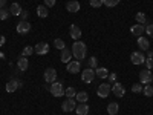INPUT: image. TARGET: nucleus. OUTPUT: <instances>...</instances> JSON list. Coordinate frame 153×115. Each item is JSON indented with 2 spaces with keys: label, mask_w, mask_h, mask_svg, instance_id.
<instances>
[{
  "label": "nucleus",
  "mask_w": 153,
  "mask_h": 115,
  "mask_svg": "<svg viewBox=\"0 0 153 115\" xmlns=\"http://www.w3.org/2000/svg\"><path fill=\"white\" fill-rule=\"evenodd\" d=\"M72 55L78 61L84 60L86 58V45L83 42H80V40L74 42V45H72Z\"/></svg>",
  "instance_id": "obj_1"
},
{
  "label": "nucleus",
  "mask_w": 153,
  "mask_h": 115,
  "mask_svg": "<svg viewBox=\"0 0 153 115\" xmlns=\"http://www.w3.org/2000/svg\"><path fill=\"white\" fill-rule=\"evenodd\" d=\"M153 81V75L150 69H144L139 72V83L141 84H150Z\"/></svg>",
  "instance_id": "obj_2"
},
{
  "label": "nucleus",
  "mask_w": 153,
  "mask_h": 115,
  "mask_svg": "<svg viewBox=\"0 0 153 115\" xmlns=\"http://www.w3.org/2000/svg\"><path fill=\"white\" fill-rule=\"evenodd\" d=\"M110 92H112V86H110L109 83H101V84L98 86V89H97V94H98V97H101V98L109 97Z\"/></svg>",
  "instance_id": "obj_3"
},
{
  "label": "nucleus",
  "mask_w": 153,
  "mask_h": 115,
  "mask_svg": "<svg viewBox=\"0 0 153 115\" xmlns=\"http://www.w3.org/2000/svg\"><path fill=\"white\" fill-rule=\"evenodd\" d=\"M51 94H52L54 97H61V95H65V87H63L61 83L54 81L52 86H51Z\"/></svg>",
  "instance_id": "obj_4"
},
{
  "label": "nucleus",
  "mask_w": 153,
  "mask_h": 115,
  "mask_svg": "<svg viewBox=\"0 0 153 115\" xmlns=\"http://www.w3.org/2000/svg\"><path fill=\"white\" fill-rule=\"evenodd\" d=\"M34 52L38 54V55H46L49 52V45L46 42H42V43H37L34 46Z\"/></svg>",
  "instance_id": "obj_5"
},
{
  "label": "nucleus",
  "mask_w": 153,
  "mask_h": 115,
  "mask_svg": "<svg viewBox=\"0 0 153 115\" xmlns=\"http://www.w3.org/2000/svg\"><path fill=\"white\" fill-rule=\"evenodd\" d=\"M55 80H57V71H55L54 68H48V69L45 71V81L52 84Z\"/></svg>",
  "instance_id": "obj_6"
},
{
  "label": "nucleus",
  "mask_w": 153,
  "mask_h": 115,
  "mask_svg": "<svg viewBox=\"0 0 153 115\" xmlns=\"http://www.w3.org/2000/svg\"><path fill=\"white\" fill-rule=\"evenodd\" d=\"M95 78V69H91V68H87L86 71H83L81 74V80L84 83H92Z\"/></svg>",
  "instance_id": "obj_7"
},
{
  "label": "nucleus",
  "mask_w": 153,
  "mask_h": 115,
  "mask_svg": "<svg viewBox=\"0 0 153 115\" xmlns=\"http://www.w3.org/2000/svg\"><path fill=\"white\" fill-rule=\"evenodd\" d=\"M31 31V23L26 20H20L17 25V32L19 34H28Z\"/></svg>",
  "instance_id": "obj_8"
},
{
  "label": "nucleus",
  "mask_w": 153,
  "mask_h": 115,
  "mask_svg": "<svg viewBox=\"0 0 153 115\" xmlns=\"http://www.w3.org/2000/svg\"><path fill=\"white\" fill-rule=\"evenodd\" d=\"M75 108H76V103H75L74 98H68L65 103L61 105L63 112H72V111H75Z\"/></svg>",
  "instance_id": "obj_9"
},
{
  "label": "nucleus",
  "mask_w": 153,
  "mask_h": 115,
  "mask_svg": "<svg viewBox=\"0 0 153 115\" xmlns=\"http://www.w3.org/2000/svg\"><path fill=\"white\" fill-rule=\"evenodd\" d=\"M130 60H132L133 65H143V63H146V57H144V54H143V52H138V51L130 55Z\"/></svg>",
  "instance_id": "obj_10"
},
{
  "label": "nucleus",
  "mask_w": 153,
  "mask_h": 115,
  "mask_svg": "<svg viewBox=\"0 0 153 115\" xmlns=\"http://www.w3.org/2000/svg\"><path fill=\"white\" fill-rule=\"evenodd\" d=\"M112 91H113V95H115V97H118V98L124 97V94H126V89H124V86H123L121 83H113Z\"/></svg>",
  "instance_id": "obj_11"
},
{
  "label": "nucleus",
  "mask_w": 153,
  "mask_h": 115,
  "mask_svg": "<svg viewBox=\"0 0 153 115\" xmlns=\"http://www.w3.org/2000/svg\"><path fill=\"white\" fill-rule=\"evenodd\" d=\"M22 81L20 80H9L8 83H6V91L8 92H16L19 87H22Z\"/></svg>",
  "instance_id": "obj_12"
},
{
  "label": "nucleus",
  "mask_w": 153,
  "mask_h": 115,
  "mask_svg": "<svg viewBox=\"0 0 153 115\" xmlns=\"http://www.w3.org/2000/svg\"><path fill=\"white\" fill-rule=\"evenodd\" d=\"M80 69H81V61L74 60V61H69V63H68V72H71V74H76Z\"/></svg>",
  "instance_id": "obj_13"
},
{
  "label": "nucleus",
  "mask_w": 153,
  "mask_h": 115,
  "mask_svg": "<svg viewBox=\"0 0 153 115\" xmlns=\"http://www.w3.org/2000/svg\"><path fill=\"white\" fill-rule=\"evenodd\" d=\"M138 46L141 51H149L150 49V43H149V38L147 37H138Z\"/></svg>",
  "instance_id": "obj_14"
},
{
  "label": "nucleus",
  "mask_w": 153,
  "mask_h": 115,
  "mask_svg": "<svg viewBox=\"0 0 153 115\" xmlns=\"http://www.w3.org/2000/svg\"><path fill=\"white\" fill-rule=\"evenodd\" d=\"M130 32L133 34V35H136V37H141L144 32H146V26H144V25H135V26H132L130 28Z\"/></svg>",
  "instance_id": "obj_15"
},
{
  "label": "nucleus",
  "mask_w": 153,
  "mask_h": 115,
  "mask_svg": "<svg viewBox=\"0 0 153 115\" xmlns=\"http://www.w3.org/2000/svg\"><path fill=\"white\" fill-rule=\"evenodd\" d=\"M69 34H71V37L74 38L75 42H76V40H80V37L83 35V34H81V29H80L78 26H76V25H72V26H71Z\"/></svg>",
  "instance_id": "obj_16"
},
{
  "label": "nucleus",
  "mask_w": 153,
  "mask_h": 115,
  "mask_svg": "<svg viewBox=\"0 0 153 115\" xmlns=\"http://www.w3.org/2000/svg\"><path fill=\"white\" fill-rule=\"evenodd\" d=\"M71 58H72V51H71V49H68V48L61 49V61L68 65V63L71 61Z\"/></svg>",
  "instance_id": "obj_17"
},
{
  "label": "nucleus",
  "mask_w": 153,
  "mask_h": 115,
  "mask_svg": "<svg viewBox=\"0 0 153 115\" xmlns=\"http://www.w3.org/2000/svg\"><path fill=\"white\" fill-rule=\"evenodd\" d=\"M17 66L20 71H26L28 66H29V61H28V57H25V55H20L19 61H17Z\"/></svg>",
  "instance_id": "obj_18"
},
{
  "label": "nucleus",
  "mask_w": 153,
  "mask_h": 115,
  "mask_svg": "<svg viewBox=\"0 0 153 115\" xmlns=\"http://www.w3.org/2000/svg\"><path fill=\"white\" fill-rule=\"evenodd\" d=\"M66 9L69 12H78L80 11V3L76 2V0H71V2L66 5Z\"/></svg>",
  "instance_id": "obj_19"
},
{
  "label": "nucleus",
  "mask_w": 153,
  "mask_h": 115,
  "mask_svg": "<svg viewBox=\"0 0 153 115\" xmlns=\"http://www.w3.org/2000/svg\"><path fill=\"white\" fill-rule=\"evenodd\" d=\"M37 16L42 17V19H46L49 16V11H48V6L46 5H40L37 6Z\"/></svg>",
  "instance_id": "obj_20"
},
{
  "label": "nucleus",
  "mask_w": 153,
  "mask_h": 115,
  "mask_svg": "<svg viewBox=\"0 0 153 115\" xmlns=\"http://www.w3.org/2000/svg\"><path fill=\"white\" fill-rule=\"evenodd\" d=\"M75 111H76V115H87L89 114V106L86 103H80L75 108Z\"/></svg>",
  "instance_id": "obj_21"
},
{
  "label": "nucleus",
  "mask_w": 153,
  "mask_h": 115,
  "mask_svg": "<svg viewBox=\"0 0 153 115\" xmlns=\"http://www.w3.org/2000/svg\"><path fill=\"white\" fill-rule=\"evenodd\" d=\"M22 6L19 5V3H12L11 6H9V12H11V16H20L22 14Z\"/></svg>",
  "instance_id": "obj_22"
},
{
  "label": "nucleus",
  "mask_w": 153,
  "mask_h": 115,
  "mask_svg": "<svg viewBox=\"0 0 153 115\" xmlns=\"http://www.w3.org/2000/svg\"><path fill=\"white\" fill-rule=\"evenodd\" d=\"M107 75H109L107 68H97L95 69V77H98V78H107Z\"/></svg>",
  "instance_id": "obj_23"
},
{
  "label": "nucleus",
  "mask_w": 153,
  "mask_h": 115,
  "mask_svg": "<svg viewBox=\"0 0 153 115\" xmlns=\"http://www.w3.org/2000/svg\"><path fill=\"white\" fill-rule=\"evenodd\" d=\"M118 109H120V105H118V103H110V105L107 106L109 115H117V114H118Z\"/></svg>",
  "instance_id": "obj_24"
},
{
  "label": "nucleus",
  "mask_w": 153,
  "mask_h": 115,
  "mask_svg": "<svg viewBox=\"0 0 153 115\" xmlns=\"http://www.w3.org/2000/svg\"><path fill=\"white\" fill-rule=\"evenodd\" d=\"M75 97H76V101H80V103H86V101L89 100V95H87V92H84V91L78 92Z\"/></svg>",
  "instance_id": "obj_25"
},
{
  "label": "nucleus",
  "mask_w": 153,
  "mask_h": 115,
  "mask_svg": "<svg viewBox=\"0 0 153 115\" xmlns=\"http://www.w3.org/2000/svg\"><path fill=\"white\" fill-rule=\"evenodd\" d=\"M135 19H136V22H138L139 25H144V23L147 22V17H146L144 12H138V14L135 16Z\"/></svg>",
  "instance_id": "obj_26"
},
{
  "label": "nucleus",
  "mask_w": 153,
  "mask_h": 115,
  "mask_svg": "<svg viewBox=\"0 0 153 115\" xmlns=\"http://www.w3.org/2000/svg\"><path fill=\"white\" fill-rule=\"evenodd\" d=\"M87 68L97 69V68H98V58H97V57H91V58H89V66H87Z\"/></svg>",
  "instance_id": "obj_27"
},
{
  "label": "nucleus",
  "mask_w": 153,
  "mask_h": 115,
  "mask_svg": "<svg viewBox=\"0 0 153 115\" xmlns=\"http://www.w3.org/2000/svg\"><path fill=\"white\" fill-rule=\"evenodd\" d=\"M9 16H11L9 9H6V8H2V9H0V20H6Z\"/></svg>",
  "instance_id": "obj_28"
},
{
  "label": "nucleus",
  "mask_w": 153,
  "mask_h": 115,
  "mask_svg": "<svg viewBox=\"0 0 153 115\" xmlns=\"http://www.w3.org/2000/svg\"><path fill=\"white\" fill-rule=\"evenodd\" d=\"M143 92H144V95H147V97H153V86L146 84L144 89H143Z\"/></svg>",
  "instance_id": "obj_29"
},
{
  "label": "nucleus",
  "mask_w": 153,
  "mask_h": 115,
  "mask_svg": "<svg viewBox=\"0 0 153 115\" xmlns=\"http://www.w3.org/2000/svg\"><path fill=\"white\" fill-rule=\"evenodd\" d=\"M32 54H34V48L32 46H26V48L22 51V55H25V57H29Z\"/></svg>",
  "instance_id": "obj_30"
},
{
  "label": "nucleus",
  "mask_w": 153,
  "mask_h": 115,
  "mask_svg": "<svg viewBox=\"0 0 153 115\" xmlns=\"http://www.w3.org/2000/svg\"><path fill=\"white\" fill-rule=\"evenodd\" d=\"M143 89H144V87H143L141 83H135V84L132 86V92H133V94H139V92H143Z\"/></svg>",
  "instance_id": "obj_31"
},
{
  "label": "nucleus",
  "mask_w": 153,
  "mask_h": 115,
  "mask_svg": "<svg viewBox=\"0 0 153 115\" xmlns=\"http://www.w3.org/2000/svg\"><path fill=\"white\" fill-rule=\"evenodd\" d=\"M54 46H55L57 49H60V51H61V49H65V48H66V43L63 42L61 38H57V40L54 42Z\"/></svg>",
  "instance_id": "obj_32"
},
{
  "label": "nucleus",
  "mask_w": 153,
  "mask_h": 115,
  "mask_svg": "<svg viewBox=\"0 0 153 115\" xmlns=\"http://www.w3.org/2000/svg\"><path fill=\"white\" fill-rule=\"evenodd\" d=\"M103 2L107 8H113V6H117L120 3V0H103Z\"/></svg>",
  "instance_id": "obj_33"
},
{
  "label": "nucleus",
  "mask_w": 153,
  "mask_h": 115,
  "mask_svg": "<svg viewBox=\"0 0 153 115\" xmlns=\"http://www.w3.org/2000/svg\"><path fill=\"white\" fill-rule=\"evenodd\" d=\"M103 5H104L103 0H91V6L92 8H101Z\"/></svg>",
  "instance_id": "obj_34"
},
{
  "label": "nucleus",
  "mask_w": 153,
  "mask_h": 115,
  "mask_svg": "<svg viewBox=\"0 0 153 115\" xmlns=\"http://www.w3.org/2000/svg\"><path fill=\"white\" fill-rule=\"evenodd\" d=\"M65 94L68 95V98H74V97L76 95V92H75V89H74V87H68Z\"/></svg>",
  "instance_id": "obj_35"
},
{
  "label": "nucleus",
  "mask_w": 153,
  "mask_h": 115,
  "mask_svg": "<svg viewBox=\"0 0 153 115\" xmlns=\"http://www.w3.org/2000/svg\"><path fill=\"white\" fill-rule=\"evenodd\" d=\"M146 32L150 35V38H153V25H147V26H146Z\"/></svg>",
  "instance_id": "obj_36"
},
{
  "label": "nucleus",
  "mask_w": 153,
  "mask_h": 115,
  "mask_svg": "<svg viewBox=\"0 0 153 115\" xmlns=\"http://www.w3.org/2000/svg\"><path fill=\"white\" fill-rule=\"evenodd\" d=\"M146 65H147V69L152 71V69H153V58H150V57L146 58Z\"/></svg>",
  "instance_id": "obj_37"
},
{
  "label": "nucleus",
  "mask_w": 153,
  "mask_h": 115,
  "mask_svg": "<svg viewBox=\"0 0 153 115\" xmlns=\"http://www.w3.org/2000/svg\"><path fill=\"white\" fill-rule=\"evenodd\" d=\"M55 2H57V0H45V5H46L48 8H52V6L55 5Z\"/></svg>",
  "instance_id": "obj_38"
},
{
  "label": "nucleus",
  "mask_w": 153,
  "mask_h": 115,
  "mask_svg": "<svg viewBox=\"0 0 153 115\" xmlns=\"http://www.w3.org/2000/svg\"><path fill=\"white\" fill-rule=\"evenodd\" d=\"M20 17H22V20H28V17H29V12H28V11H22Z\"/></svg>",
  "instance_id": "obj_39"
},
{
  "label": "nucleus",
  "mask_w": 153,
  "mask_h": 115,
  "mask_svg": "<svg viewBox=\"0 0 153 115\" xmlns=\"http://www.w3.org/2000/svg\"><path fill=\"white\" fill-rule=\"evenodd\" d=\"M107 78H109L112 83H115V81H117V74H115V72H113V74H109V75H107Z\"/></svg>",
  "instance_id": "obj_40"
},
{
  "label": "nucleus",
  "mask_w": 153,
  "mask_h": 115,
  "mask_svg": "<svg viewBox=\"0 0 153 115\" xmlns=\"http://www.w3.org/2000/svg\"><path fill=\"white\" fill-rule=\"evenodd\" d=\"M6 43V37L5 35H0V46H3Z\"/></svg>",
  "instance_id": "obj_41"
},
{
  "label": "nucleus",
  "mask_w": 153,
  "mask_h": 115,
  "mask_svg": "<svg viewBox=\"0 0 153 115\" xmlns=\"http://www.w3.org/2000/svg\"><path fill=\"white\" fill-rule=\"evenodd\" d=\"M5 5H6V0H0V9L5 8Z\"/></svg>",
  "instance_id": "obj_42"
},
{
  "label": "nucleus",
  "mask_w": 153,
  "mask_h": 115,
  "mask_svg": "<svg viewBox=\"0 0 153 115\" xmlns=\"http://www.w3.org/2000/svg\"><path fill=\"white\" fill-rule=\"evenodd\" d=\"M149 57H150V58H153V51H149Z\"/></svg>",
  "instance_id": "obj_43"
}]
</instances>
